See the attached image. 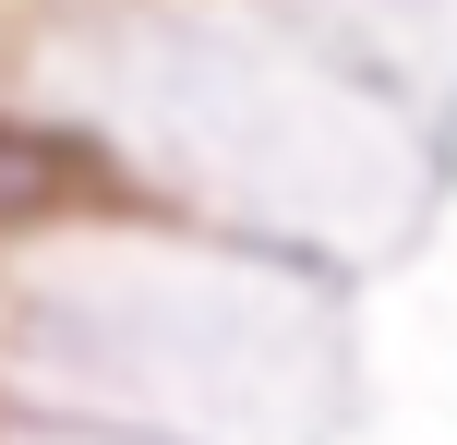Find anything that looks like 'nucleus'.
Masks as SVG:
<instances>
[{
	"mask_svg": "<svg viewBox=\"0 0 457 445\" xmlns=\"http://www.w3.org/2000/svg\"><path fill=\"white\" fill-rule=\"evenodd\" d=\"M72 193H96V157H85V144L0 120V229H12V217H48V205H72Z\"/></svg>",
	"mask_w": 457,
	"mask_h": 445,
	"instance_id": "1",
	"label": "nucleus"
}]
</instances>
